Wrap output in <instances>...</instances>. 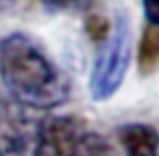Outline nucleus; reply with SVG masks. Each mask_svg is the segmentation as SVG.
Listing matches in <instances>:
<instances>
[{
	"label": "nucleus",
	"instance_id": "obj_1",
	"mask_svg": "<svg viewBox=\"0 0 159 156\" xmlns=\"http://www.w3.org/2000/svg\"><path fill=\"white\" fill-rule=\"evenodd\" d=\"M0 79L25 110H53L70 99L67 75L27 32H10L0 41Z\"/></svg>",
	"mask_w": 159,
	"mask_h": 156
},
{
	"label": "nucleus",
	"instance_id": "obj_2",
	"mask_svg": "<svg viewBox=\"0 0 159 156\" xmlns=\"http://www.w3.org/2000/svg\"><path fill=\"white\" fill-rule=\"evenodd\" d=\"M35 156H112V148L80 116H51L39 122Z\"/></svg>",
	"mask_w": 159,
	"mask_h": 156
},
{
	"label": "nucleus",
	"instance_id": "obj_3",
	"mask_svg": "<svg viewBox=\"0 0 159 156\" xmlns=\"http://www.w3.org/2000/svg\"><path fill=\"white\" fill-rule=\"evenodd\" d=\"M131 63V20L126 12H118L116 23L92 65L88 89L94 101H108L125 83Z\"/></svg>",
	"mask_w": 159,
	"mask_h": 156
},
{
	"label": "nucleus",
	"instance_id": "obj_4",
	"mask_svg": "<svg viewBox=\"0 0 159 156\" xmlns=\"http://www.w3.org/2000/svg\"><path fill=\"white\" fill-rule=\"evenodd\" d=\"M39 122L16 103H0V156H35Z\"/></svg>",
	"mask_w": 159,
	"mask_h": 156
},
{
	"label": "nucleus",
	"instance_id": "obj_5",
	"mask_svg": "<svg viewBox=\"0 0 159 156\" xmlns=\"http://www.w3.org/2000/svg\"><path fill=\"white\" fill-rule=\"evenodd\" d=\"M126 156H159V130L151 124L131 122L116 128Z\"/></svg>",
	"mask_w": 159,
	"mask_h": 156
},
{
	"label": "nucleus",
	"instance_id": "obj_6",
	"mask_svg": "<svg viewBox=\"0 0 159 156\" xmlns=\"http://www.w3.org/2000/svg\"><path fill=\"white\" fill-rule=\"evenodd\" d=\"M137 67L143 77H149L159 69V27L147 24L143 28L137 49Z\"/></svg>",
	"mask_w": 159,
	"mask_h": 156
},
{
	"label": "nucleus",
	"instance_id": "obj_7",
	"mask_svg": "<svg viewBox=\"0 0 159 156\" xmlns=\"http://www.w3.org/2000/svg\"><path fill=\"white\" fill-rule=\"evenodd\" d=\"M84 28H86V35H88L90 41L94 43H104L108 39V35H110V31H112V24H110V20L106 19V16H102V14H88L84 20Z\"/></svg>",
	"mask_w": 159,
	"mask_h": 156
},
{
	"label": "nucleus",
	"instance_id": "obj_8",
	"mask_svg": "<svg viewBox=\"0 0 159 156\" xmlns=\"http://www.w3.org/2000/svg\"><path fill=\"white\" fill-rule=\"evenodd\" d=\"M143 2V14L147 19V24L159 27V0H141Z\"/></svg>",
	"mask_w": 159,
	"mask_h": 156
},
{
	"label": "nucleus",
	"instance_id": "obj_9",
	"mask_svg": "<svg viewBox=\"0 0 159 156\" xmlns=\"http://www.w3.org/2000/svg\"><path fill=\"white\" fill-rule=\"evenodd\" d=\"M41 2L51 10H67L74 6H80L84 0H41Z\"/></svg>",
	"mask_w": 159,
	"mask_h": 156
},
{
	"label": "nucleus",
	"instance_id": "obj_10",
	"mask_svg": "<svg viewBox=\"0 0 159 156\" xmlns=\"http://www.w3.org/2000/svg\"><path fill=\"white\" fill-rule=\"evenodd\" d=\"M23 0H0V10H12L20 4Z\"/></svg>",
	"mask_w": 159,
	"mask_h": 156
}]
</instances>
